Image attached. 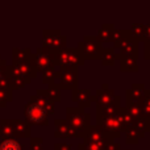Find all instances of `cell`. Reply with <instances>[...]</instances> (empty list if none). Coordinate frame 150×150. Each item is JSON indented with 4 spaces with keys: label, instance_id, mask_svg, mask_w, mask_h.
Listing matches in <instances>:
<instances>
[{
    "label": "cell",
    "instance_id": "277c9868",
    "mask_svg": "<svg viewBox=\"0 0 150 150\" xmlns=\"http://www.w3.org/2000/svg\"><path fill=\"white\" fill-rule=\"evenodd\" d=\"M0 150H21V146L18 145L16 141L7 140L0 145Z\"/></svg>",
    "mask_w": 150,
    "mask_h": 150
},
{
    "label": "cell",
    "instance_id": "3957f363",
    "mask_svg": "<svg viewBox=\"0 0 150 150\" xmlns=\"http://www.w3.org/2000/svg\"><path fill=\"white\" fill-rule=\"evenodd\" d=\"M50 62H52V58H50V55L47 54V53H45L44 50H38V53L36 54V63L38 67H47V66L50 65Z\"/></svg>",
    "mask_w": 150,
    "mask_h": 150
},
{
    "label": "cell",
    "instance_id": "6da1fadb",
    "mask_svg": "<svg viewBox=\"0 0 150 150\" xmlns=\"http://www.w3.org/2000/svg\"><path fill=\"white\" fill-rule=\"evenodd\" d=\"M65 37L61 36L58 30H44L42 34V41H44V47L45 49L57 52L65 45Z\"/></svg>",
    "mask_w": 150,
    "mask_h": 150
},
{
    "label": "cell",
    "instance_id": "7a4b0ae2",
    "mask_svg": "<svg viewBox=\"0 0 150 150\" xmlns=\"http://www.w3.org/2000/svg\"><path fill=\"white\" fill-rule=\"evenodd\" d=\"M26 113H28V117L32 120V121L38 122V121H41V120H44L45 109L42 108L41 105H38V104H32V105L28 108Z\"/></svg>",
    "mask_w": 150,
    "mask_h": 150
}]
</instances>
